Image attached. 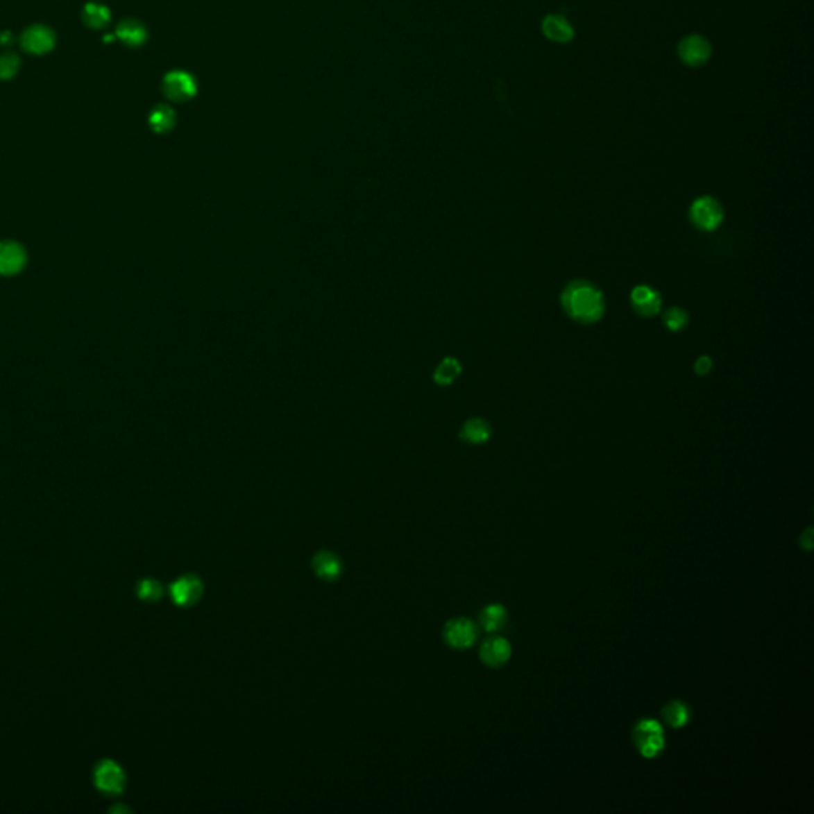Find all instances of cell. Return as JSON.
I'll return each mask as SVG.
<instances>
[{"instance_id": "cell-22", "label": "cell", "mask_w": 814, "mask_h": 814, "mask_svg": "<svg viewBox=\"0 0 814 814\" xmlns=\"http://www.w3.org/2000/svg\"><path fill=\"white\" fill-rule=\"evenodd\" d=\"M137 595L142 602H146V603L160 602L164 595L162 584L160 581H156V579H144V581H140L139 586H137Z\"/></svg>"}, {"instance_id": "cell-21", "label": "cell", "mask_w": 814, "mask_h": 814, "mask_svg": "<svg viewBox=\"0 0 814 814\" xmlns=\"http://www.w3.org/2000/svg\"><path fill=\"white\" fill-rule=\"evenodd\" d=\"M83 21L92 29H101L110 21V12L103 5L88 3L83 8Z\"/></svg>"}, {"instance_id": "cell-6", "label": "cell", "mask_w": 814, "mask_h": 814, "mask_svg": "<svg viewBox=\"0 0 814 814\" xmlns=\"http://www.w3.org/2000/svg\"><path fill=\"white\" fill-rule=\"evenodd\" d=\"M444 641L449 644L452 649H458V651H464V649L471 647L477 639V627L473 620L466 619V617H457L446 624L444 631H442Z\"/></svg>"}, {"instance_id": "cell-11", "label": "cell", "mask_w": 814, "mask_h": 814, "mask_svg": "<svg viewBox=\"0 0 814 814\" xmlns=\"http://www.w3.org/2000/svg\"><path fill=\"white\" fill-rule=\"evenodd\" d=\"M312 570L321 581L336 582L344 573V563L341 557L331 550L316 552L312 559Z\"/></svg>"}, {"instance_id": "cell-13", "label": "cell", "mask_w": 814, "mask_h": 814, "mask_svg": "<svg viewBox=\"0 0 814 814\" xmlns=\"http://www.w3.org/2000/svg\"><path fill=\"white\" fill-rule=\"evenodd\" d=\"M26 264V253L16 242H0V274L13 275Z\"/></svg>"}, {"instance_id": "cell-1", "label": "cell", "mask_w": 814, "mask_h": 814, "mask_svg": "<svg viewBox=\"0 0 814 814\" xmlns=\"http://www.w3.org/2000/svg\"><path fill=\"white\" fill-rule=\"evenodd\" d=\"M561 305L573 320L581 325H592L603 319L606 303L602 289L587 280L568 283L561 293Z\"/></svg>"}, {"instance_id": "cell-24", "label": "cell", "mask_w": 814, "mask_h": 814, "mask_svg": "<svg viewBox=\"0 0 814 814\" xmlns=\"http://www.w3.org/2000/svg\"><path fill=\"white\" fill-rule=\"evenodd\" d=\"M19 69V59L15 54H2L0 56V80L13 78Z\"/></svg>"}, {"instance_id": "cell-2", "label": "cell", "mask_w": 814, "mask_h": 814, "mask_svg": "<svg viewBox=\"0 0 814 814\" xmlns=\"http://www.w3.org/2000/svg\"><path fill=\"white\" fill-rule=\"evenodd\" d=\"M633 743L643 757L655 758L665 751V730L655 719H641L631 734Z\"/></svg>"}, {"instance_id": "cell-4", "label": "cell", "mask_w": 814, "mask_h": 814, "mask_svg": "<svg viewBox=\"0 0 814 814\" xmlns=\"http://www.w3.org/2000/svg\"><path fill=\"white\" fill-rule=\"evenodd\" d=\"M94 784L108 797L123 794L126 786L124 770L117 762L102 761L94 768Z\"/></svg>"}, {"instance_id": "cell-17", "label": "cell", "mask_w": 814, "mask_h": 814, "mask_svg": "<svg viewBox=\"0 0 814 814\" xmlns=\"http://www.w3.org/2000/svg\"><path fill=\"white\" fill-rule=\"evenodd\" d=\"M479 622L485 631H500L507 624V611L502 604L493 603L485 606L479 616Z\"/></svg>"}, {"instance_id": "cell-19", "label": "cell", "mask_w": 814, "mask_h": 814, "mask_svg": "<svg viewBox=\"0 0 814 814\" xmlns=\"http://www.w3.org/2000/svg\"><path fill=\"white\" fill-rule=\"evenodd\" d=\"M150 126L151 129L158 134H166L169 130L173 129L176 126V112L169 105H158L155 110L150 113Z\"/></svg>"}, {"instance_id": "cell-5", "label": "cell", "mask_w": 814, "mask_h": 814, "mask_svg": "<svg viewBox=\"0 0 814 814\" xmlns=\"http://www.w3.org/2000/svg\"><path fill=\"white\" fill-rule=\"evenodd\" d=\"M677 56L689 67H702L713 56V46L706 37L692 34L684 37L679 42Z\"/></svg>"}, {"instance_id": "cell-25", "label": "cell", "mask_w": 814, "mask_h": 814, "mask_svg": "<svg viewBox=\"0 0 814 814\" xmlns=\"http://www.w3.org/2000/svg\"><path fill=\"white\" fill-rule=\"evenodd\" d=\"M713 369V359L706 357V355H703V357L697 358L695 362V373L698 375H706L709 374V371Z\"/></svg>"}, {"instance_id": "cell-16", "label": "cell", "mask_w": 814, "mask_h": 814, "mask_svg": "<svg viewBox=\"0 0 814 814\" xmlns=\"http://www.w3.org/2000/svg\"><path fill=\"white\" fill-rule=\"evenodd\" d=\"M662 718L666 725L673 727V729H682L690 722V706L681 700H671L663 706Z\"/></svg>"}, {"instance_id": "cell-10", "label": "cell", "mask_w": 814, "mask_h": 814, "mask_svg": "<svg viewBox=\"0 0 814 814\" xmlns=\"http://www.w3.org/2000/svg\"><path fill=\"white\" fill-rule=\"evenodd\" d=\"M631 307L638 315L654 316L662 309V296L657 289L649 285H638L630 293Z\"/></svg>"}, {"instance_id": "cell-9", "label": "cell", "mask_w": 814, "mask_h": 814, "mask_svg": "<svg viewBox=\"0 0 814 814\" xmlns=\"http://www.w3.org/2000/svg\"><path fill=\"white\" fill-rule=\"evenodd\" d=\"M480 660L490 668H500L506 665L512 655L511 643L502 636H489L480 646Z\"/></svg>"}, {"instance_id": "cell-20", "label": "cell", "mask_w": 814, "mask_h": 814, "mask_svg": "<svg viewBox=\"0 0 814 814\" xmlns=\"http://www.w3.org/2000/svg\"><path fill=\"white\" fill-rule=\"evenodd\" d=\"M461 374V364L457 358L446 357L434 371V382L441 387H447L455 382Z\"/></svg>"}, {"instance_id": "cell-15", "label": "cell", "mask_w": 814, "mask_h": 814, "mask_svg": "<svg viewBox=\"0 0 814 814\" xmlns=\"http://www.w3.org/2000/svg\"><path fill=\"white\" fill-rule=\"evenodd\" d=\"M491 436V426L487 420L480 417H473L463 423L460 430V438L468 444L479 446L487 442Z\"/></svg>"}, {"instance_id": "cell-14", "label": "cell", "mask_w": 814, "mask_h": 814, "mask_svg": "<svg viewBox=\"0 0 814 814\" xmlns=\"http://www.w3.org/2000/svg\"><path fill=\"white\" fill-rule=\"evenodd\" d=\"M543 34L555 43H568L575 38V27L561 15H548L543 19Z\"/></svg>"}, {"instance_id": "cell-7", "label": "cell", "mask_w": 814, "mask_h": 814, "mask_svg": "<svg viewBox=\"0 0 814 814\" xmlns=\"http://www.w3.org/2000/svg\"><path fill=\"white\" fill-rule=\"evenodd\" d=\"M198 91V85L196 80L187 72L182 70H173L169 72L162 80V92L166 94L167 99L173 102H185L191 99Z\"/></svg>"}, {"instance_id": "cell-8", "label": "cell", "mask_w": 814, "mask_h": 814, "mask_svg": "<svg viewBox=\"0 0 814 814\" xmlns=\"http://www.w3.org/2000/svg\"><path fill=\"white\" fill-rule=\"evenodd\" d=\"M202 593H204V584L196 575H185L171 586L172 602L182 608L194 606L202 598Z\"/></svg>"}, {"instance_id": "cell-26", "label": "cell", "mask_w": 814, "mask_h": 814, "mask_svg": "<svg viewBox=\"0 0 814 814\" xmlns=\"http://www.w3.org/2000/svg\"><path fill=\"white\" fill-rule=\"evenodd\" d=\"M12 43H13V35L10 34V32H2V34H0V45L8 46V45H12Z\"/></svg>"}, {"instance_id": "cell-3", "label": "cell", "mask_w": 814, "mask_h": 814, "mask_svg": "<svg viewBox=\"0 0 814 814\" xmlns=\"http://www.w3.org/2000/svg\"><path fill=\"white\" fill-rule=\"evenodd\" d=\"M690 221L693 226L704 232H711L720 226L724 220V209L718 199L711 196H702L692 202Z\"/></svg>"}, {"instance_id": "cell-23", "label": "cell", "mask_w": 814, "mask_h": 814, "mask_svg": "<svg viewBox=\"0 0 814 814\" xmlns=\"http://www.w3.org/2000/svg\"><path fill=\"white\" fill-rule=\"evenodd\" d=\"M663 323L670 331H682L689 325V314L681 307H671L663 314Z\"/></svg>"}, {"instance_id": "cell-12", "label": "cell", "mask_w": 814, "mask_h": 814, "mask_svg": "<svg viewBox=\"0 0 814 814\" xmlns=\"http://www.w3.org/2000/svg\"><path fill=\"white\" fill-rule=\"evenodd\" d=\"M54 42H56L54 32L45 26L29 27L23 34V38H21V43H23L26 51L32 54H45L51 51Z\"/></svg>"}, {"instance_id": "cell-18", "label": "cell", "mask_w": 814, "mask_h": 814, "mask_svg": "<svg viewBox=\"0 0 814 814\" xmlns=\"http://www.w3.org/2000/svg\"><path fill=\"white\" fill-rule=\"evenodd\" d=\"M117 37L128 46H140L146 40L144 24L135 19H126L117 27Z\"/></svg>"}]
</instances>
